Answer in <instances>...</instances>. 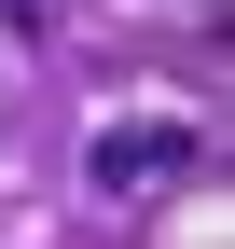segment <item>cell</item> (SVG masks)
Wrapping results in <instances>:
<instances>
[{"mask_svg": "<svg viewBox=\"0 0 235 249\" xmlns=\"http://www.w3.org/2000/svg\"><path fill=\"white\" fill-rule=\"evenodd\" d=\"M208 166V124H97V194H166V180Z\"/></svg>", "mask_w": 235, "mask_h": 249, "instance_id": "obj_1", "label": "cell"}]
</instances>
